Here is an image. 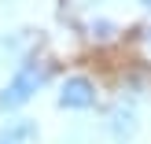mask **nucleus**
Returning a JSON list of instances; mask_svg holds the SVG:
<instances>
[{
  "label": "nucleus",
  "instance_id": "nucleus-1",
  "mask_svg": "<svg viewBox=\"0 0 151 144\" xmlns=\"http://www.w3.org/2000/svg\"><path fill=\"white\" fill-rule=\"evenodd\" d=\"M44 78H48V67L41 59H26L15 70V78L7 81V89L0 93V111H19L22 103H29V96L44 85Z\"/></svg>",
  "mask_w": 151,
  "mask_h": 144
},
{
  "label": "nucleus",
  "instance_id": "nucleus-2",
  "mask_svg": "<svg viewBox=\"0 0 151 144\" xmlns=\"http://www.w3.org/2000/svg\"><path fill=\"white\" fill-rule=\"evenodd\" d=\"M96 103V85L88 78H81V74H74V78L63 81V89H59V107H92Z\"/></svg>",
  "mask_w": 151,
  "mask_h": 144
},
{
  "label": "nucleus",
  "instance_id": "nucleus-3",
  "mask_svg": "<svg viewBox=\"0 0 151 144\" xmlns=\"http://www.w3.org/2000/svg\"><path fill=\"white\" fill-rule=\"evenodd\" d=\"M107 126H111V137L114 140H129L133 133H137V111H133L129 103H114Z\"/></svg>",
  "mask_w": 151,
  "mask_h": 144
},
{
  "label": "nucleus",
  "instance_id": "nucleus-4",
  "mask_svg": "<svg viewBox=\"0 0 151 144\" xmlns=\"http://www.w3.org/2000/svg\"><path fill=\"white\" fill-rule=\"evenodd\" d=\"M29 140H37V122L29 118H15L0 126V144H29Z\"/></svg>",
  "mask_w": 151,
  "mask_h": 144
},
{
  "label": "nucleus",
  "instance_id": "nucleus-5",
  "mask_svg": "<svg viewBox=\"0 0 151 144\" xmlns=\"http://www.w3.org/2000/svg\"><path fill=\"white\" fill-rule=\"evenodd\" d=\"M140 4H144V7H151V0H140Z\"/></svg>",
  "mask_w": 151,
  "mask_h": 144
}]
</instances>
